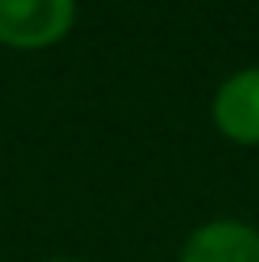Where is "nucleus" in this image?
Returning <instances> with one entry per match:
<instances>
[{
	"mask_svg": "<svg viewBox=\"0 0 259 262\" xmlns=\"http://www.w3.org/2000/svg\"><path fill=\"white\" fill-rule=\"evenodd\" d=\"M46 262H84V258H69V255H57V258H46Z\"/></svg>",
	"mask_w": 259,
	"mask_h": 262,
	"instance_id": "20e7f679",
	"label": "nucleus"
},
{
	"mask_svg": "<svg viewBox=\"0 0 259 262\" xmlns=\"http://www.w3.org/2000/svg\"><path fill=\"white\" fill-rule=\"evenodd\" d=\"M175 262H259V228L244 216H210L183 236Z\"/></svg>",
	"mask_w": 259,
	"mask_h": 262,
	"instance_id": "7ed1b4c3",
	"label": "nucleus"
},
{
	"mask_svg": "<svg viewBox=\"0 0 259 262\" xmlns=\"http://www.w3.org/2000/svg\"><path fill=\"white\" fill-rule=\"evenodd\" d=\"M80 0H0V46L46 53L73 34Z\"/></svg>",
	"mask_w": 259,
	"mask_h": 262,
	"instance_id": "f257e3e1",
	"label": "nucleus"
},
{
	"mask_svg": "<svg viewBox=\"0 0 259 262\" xmlns=\"http://www.w3.org/2000/svg\"><path fill=\"white\" fill-rule=\"evenodd\" d=\"M210 122L229 144L259 148V65H240L213 88Z\"/></svg>",
	"mask_w": 259,
	"mask_h": 262,
	"instance_id": "f03ea898",
	"label": "nucleus"
}]
</instances>
